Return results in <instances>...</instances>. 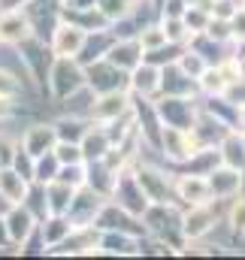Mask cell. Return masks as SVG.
Returning a JSON list of instances; mask_svg holds the SVG:
<instances>
[{
  "mask_svg": "<svg viewBox=\"0 0 245 260\" xmlns=\"http://www.w3.org/2000/svg\"><path fill=\"white\" fill-rule=\"evenodd\" d=\"M145 236H155L161 242H167L173 248V254H179L185 248L182 236V209L176 203H148V209L139 215Z\"/></svg>",
  "mask_w": 245,
  "mask_h": 260,
  "instance_id": "1",
  "label": "cell"
},
{
  "mask_svg": "<svg viewBox=\"0 0 245 260\" xmlns=\"http://www.w3.org/2000/svg\"><path fill=\"white\" fill-rule=\"evenodd\" d=\"M82 85H85V70L76 58H55L52 61L49 76H46V88L58 103L64 97H70L73 91H79Z\"/></svg>",
  "mask_w": 245,
  "mask_h": 260,
  "instance_id": "2",
  "label": "cell"
},
{
  "mask_svg": "<svg viewBox=\"0 0 245 260\" xmlns=\"http://www.w3.org/2000/svg\"><path fill=\"white\" fill-rule=\"evenodd\" d=\"M15 52H18V58H21L24 73H27L40 88H46L49 67H52V61H55L49 43H46V40H37V37H27V40H21V43L15 46Z\"/></svg>",
  "mask_w": 245,
  "mask_h": 260,
  "instance_id": "3",
  "label": "cell"
},
{
  "mask_svg": "<svg viewBox=\"0 0 245 260\" xmlns=\"http://www.w3.org/2000/svg\"><path fill=\"white\" fill-rule=\"evenodd\" d=\"M109 200H112L115 206L127 209L130 215H142V212L148 209V197H145V191L139 188V182H136V176H133V164H127V167H121V170L115 173V185H112Z\"/></svg>",
  "mask_w": 245,
  "mask_h": 260,
  "instance_id": "4",
  "label": "cell"
},
{
  "mask_svg": "<svg viewBox=\"0 0 245 260\" xmlns=\"http://www.w3.org/2000/svg\"><path fill=\"white\" fill-rule=\"evenodd\" d=\"M155 109H158L161 127H179V130H191L197 112H200L194 97H155Z\"/></svg>",
  "mask_w": 245,
  "mask_h": 260,
  "instance_id": "5",
  "label": "cell"
},
{
  "mask_svg": "<svg viewBox=\"0 0 245 260\" xmlns=\"http://www.w3.org/2000/svg\"><path fill=\"white\" fill-rule=\"evenodd\" d=\"M133 176H136L139 188L145 191L148 203H176V194H173V176H167L161 167L133 164Z\"/></svg>",
  "mask_w": 245,
  "mask_h": 260,
  "instance_id": "6",
  "label": "cell"
},
{
  "mask_svg": "<svg viewBox=\"0 0 245 260\" xmlns=\"http://www.w3.org/2000/svg\"><path fill=\"white\" fill-rule=\"evenodd\" d=\"M85 85L94 94H109V91H127V73L121 67H115L112 61L100 58L94 64H85Z\"/></svg>",
  "mask_w": 245,
  "mask_h": 260,
  "instance_id": "7",
  "label": "cell"
},
{
  "mask_svg": "<svg viewBox=\"0 0 245 260\" xmlns=\"http://www.w3.org/2000/svg\"><path fill=\"white\" fill-rule=\"evenodd\" d=\"M94 227L97 230H121L130 236H145V227H142V218L139 215H130L127 209L115 206L112 200H103L97 218H94Z\"/></svg>",
  "mask_w": 245,
  "mask_h": 260,
  "instance_id": "8",
  "label": "cell"
},
{
  "mask_svg": "<svg viewBox=\"0 0 245 260\" xmlns=\"http://www.w3.org/2000/svg\"><path fill=\"white\" fill-rule=\"evenodd\" d=\"M103 200H106V197H100L97 191H91L88 185H79V188L73 191V200H70V206H67L64 215H67V221H70L73 227H94V218H97Z\"/></svg>",
  "mask_w": 245,
  "mask_h": 260,
  "instance_id": "9",
  "label": "cell"
},
{
  "mask_svg": "<svg viewBox=\"0 0 245 260\" xmlns=\"http://www.w3.org/2000/svg\"><path fill=\"white\" fill-rule=\"evenodd\" d=\"M215 224H218V212L212 209V203H197V206H185L182 209L185 242H200Z\"/></svg>",
  "mask_w": 245,
  "mask_h": 260,
  "instance_id": "10",
  "label": "cell"
},
{
  "mask_svg": "<svg viewBox=\"0 0 245 260\" xmlns=\"http://www.w3.org/2000/svg\"><path fill=\"white\" fill-rule=\"evenodd\" d=\"M46 254H58V257L97 254V227H73L58 245L46 248Z\"/></svg>",
  "mask_w": 245,
  "mask_h": 260,
  "instance_id": "11",
  "label": "cell"
},
{
  "mask_svg": "<svg viewBox=\"0 0 245 260\" xmlns=\"http://www.w3.org/2000/svg\"><path fill=\"white\" fill-rule=\"evenodd\" d=\"M200 94L197 79H191L179 64L161 67V79H158V97H194Z\"/></svg>",
  "mask_w": 245,
  "mask_h": 260,
  "instance_id": "12",
  "label": "cell"
},
{
  "mask_svg": "<svg viewBox=\"0 0 245 260\" xmlns=\"http://www.w3.org/2000/svg\"><path fill=\"white\" fill-rule=\"evenodd\" d=\"M194 139L188 130H179V127H161V142H158V151L173 160V164H185L191 154H194Z\"/></svg>",
  "mask_w": 245,
  "mask_h": 260,
  "instance_id": "13",
  "label": "cell"
},
{
  "mask_svg": "<svg viewBox=\"0 0 245 260\" xmlns=\"http://www.w3.org/2000/svg\"><path fill=\"white\" fill-rule=\"evenodd\" d=\"M97 254L136 257L139 254V236H130L121 230H97Z\"/></svg>",
  "mask_w": 245,
  "mask_h": 260,
  "instance_id": "14",
  "label": "cell"
},
{
  "mask_svg": "<svg viewBox=\"0 0 245 260\" xmlns=\"http://www.w3.org/2000/svg\"><path fill=\"white\" fill-rule=\"evenodd\" d=\"M188 133H191V139H194L197 148H206V145H218V142L230 133V127H227L224 121H218L215 115H209L206 109H200Z\"/></svg>",
  "mask_w": 245,
  "mask_h": 260,
  "instance_id": "15",
  "label": "cell"
},
{
  "mask_svg": "<svg viewBox=\"0 0 245 260\" xmlns=\"http://www.w3.org/2000/svg\"><path fill=\"white\" fill-rule=\"evenodd\" d=\"M124 112H130V91H109V94H97L94 103H91V121H112Z\"/></svg>",
  "mask_w": 245,
  "mask_h": 260,
  "instance_id": "16",
  "label": "cell"
},
{
  "mask_svg": "<svg viewBox=\"0 0 245 260\" xmlns=\"http://www.w3.org/2000/svg\"><path fill=\"white\" fill-rule=\"evenodd\" d=\"M173 194L182 200V206H197V203H212L206 176H194V173H179L173 179Z\"/></svg>",
  "mask_w": 245,
  "mask_h": 260,
  "instance_id": "17",
  "label": "cell"
},
{
  "mask_svg": "<svg viewBox=\"0 0 245 260\" xmlns=\"http://www.w3.org/2000/svg\"><path fill=\"white\" fill-rule=\"evenodd\" d=\"M3 224H6V233H9L12 248H18V245L37 230V218H34L21 203H12V206L3 212Z\"/></svg>",
  "mask_w": 245,
  "mask_h": 260,
  "instance_id": "18",
  "label": "cell"
},
{
  "mask_svg": "<svg viewBox=\"0 0 245 260\" xmlns=\"http://www.w3.org/2000/svg\"><path fill=\"white\" fill-rule=\"evenodd\" d=\"M85 34H88V30H82V27H76V24H70V21H58V27H55L52 37H49L52 55H55V58H76V52H79Z\"/></svg>",
  "mask_w": 245,
  "mask_h": 260,
  "instance_id": "19",
  "label": "cell"
},
{
  "mask_svg": "<svg viewBox=\"0 0 245 260\" xmlns=\"http://www.w3.org/2000/svg\"><path fill=\"white\" fill-rule=\"evenodd\" d=\"M206 185H209L212 200H233L239 194V170L218 164L212 173H206Z\"/></svg>",
  "mask_w": 245,
  "mask_h": 260,
  "instance_id": "20",
  "label": "cell"
},
{
  "mask_svg": "<svg viewBox=\"0 0 245 260\" xmlns=\"http://www.w3.org/2000/svg\"><path fill=\"white\" fill-rule=\"evenodd\" d=\"M158 79H161V70H158V67L139 61V64L127 73V91L136 94V97L155 100V97H158Z\"/></svg>",
  "mask_w": 245,
  "mask_h": 260,
  "instance_id": "21",
  "label": "cell"
},
{
  "mask_svg": "<svg viewBox=\"0 0 245 260\" xmlns=\"http://www.w3.org/2000/svg\"><path fill=\"white\" fill-rule=\"evenodd\" d=\"M112 43H115V37L109 34V27H103V30H88L85 40H82V46H79V52H76V61L82 67L94 64V61L106 58V52L112 49Z\"/></svg>",
  "mask_w": 245,
  "mask_h": 260,
  "instance_id": "22",
  "label": "cell"
},
{
  "mask_svg": "<svg viewBox=\"0 0 245 260\" xmlns=\"http://www.w3.org/2000/svg\"><path fill=\"white\" fill-rule=\"evenodd\" d=\"M79 148H82L85 164H88V160H103V157H106V151L112 148L106 127H103L100 121H91V127L85 130V136L79 139Z\"/></svg>",
  "mask_w": 245,
  "mask_h": 260,
  "instance_id": "23",
  "label": "cell"
},
{
  "mask_svg": "<svg viewBox=\"0 0 245 260\" xmlns=\"http://www.w3.org/2000/svg\"><path fill=\"white\" fill-rule=\"evenodd\" d=\"M209 115H215L218 121H224L230 130H242V109L236 103H230L224 94H206V103L200 106Z\"/></svg>",
  "mask_w": 245,
  "mask_h": 260,
  "instance_id": "24",
  "label": "cell"
},
{
  "mask_svg": "<svg viewBox=\"0 0 245 260\" xmlns=\"http://www.w3.org/2000/svg\"><path fill=\"white\" fill-rule=\"evenodd\" d=\"M27 37H34V34H30V24H27V18H24L21 9L0 12V43L3 46H18Z\"/></svg>",
  "mask_w": 245,
  "mask_h": 260,
  "instance_id": "25",
  "label": "cell"
},
{
  "mask_svg": "<svg viewBox=\"0 0 245 260\" xmlns=\"http://www.w3.org/2000/svg\"><path fill=\"white\" fill-rule=\"evenodd\" d=\"M115 173H118V170H112L106 160H88V164H85V185H88L91 191H97L100 197L109 200L112 185H115Z\"/></svg>",
  "mask_w": 245,
  "mask_h": 260,
  "instance_id": "26",
  "label": "cell"
},
{
  "mask_svg": "<svg viewBox=\"0 0 245 260\" xmlns=\"http://www.w3.org/2000/svg\"><path fill=\"white\" fill-rule=\"evenodd\" d=\"M55 142H58V136H55V127H52V124H34V127L24 133L21 148H24L30 157H40V154L52 151Z\"/></svg>",
  "mask_w": 245,
  "mask_h": 260,
  "instance_id": "27",
  "label": "cell"
},
{
  "mask_svg": "<svg viewBox=\"0 0 245 260\" xmlns=\"http://www.w3.org/2000/svg\"><path fill=\"white\" fill-rule=\"evenodd\" d=\"M106 61H112L115 67H121L124 73H130L133 67L142 61V46L136 40H115L112 49L106 52Z\"/></svg>",
  "mask_w": 245,
  "mask_h": 260,
  "instance_id": "28",
  "label": "cell"
},
{
  "mask_svg": "<svg viewBox=\"0 0 245 260\" xmlns=\"http://www.w3.org/2000/svg\"><path fill=\"white\" fill-rule=\"evenodd\" d=\"M61 21H70V24H76L82 30H103V27H109V18L97 6H91V9H64L61 6Z\"/></svg>",
  "mask_w": 245,
  "mask_h": 260,
  "instance_id": "29",
  "label": "cell"
},
{
  "mask_svg": "<svg viewBox=\"0 0 245 260\" xmlns=\"http://www.w3.org/2000/svg\"><path fill=\"white\" fill-rule=\"evenodd\" d=\"M218 154H221V164H224V167L242 170L245 167V145H242L239 130H230V133L218 142Z\"/></svg>",
  "mask_w": 245,
  "mask_h": 260,
  "instance_id": "30",
  "label": "cell"
},
{
  "mask_svg": "<svg viewBox=\"0 0 245 260\" xmlns=\"http://www.w3.org/2000/svg\"><path fill=\"white\" fill-rule=\"evenodd\" d=\"M52 127H55V136H58L61 142H79V139L85 136V130L91 127V118H82V115H70V112H64L58 121H52Z\"/></svg>",
  "mask_w": 245,
  "mask_h": 260,
  "instance_id": "31",
  "label": "cell"
},
{
  "mask_svg": "<svg viewBox=\"0 0 245 260\" xmlns=\"http://www.w3.org/2000/svg\"><path fill=\"white\" fill-rule=\"evenodd\" d=\"M37 230H40V236H43V245L52 248V245H58L64 236L73 230V224L67 221V215H46V218L37 224Z\"/></svg>",
  "mask_w": 245,
  "mask_h": 260,
  "instance_id": "32",
  "label": "cell"
},
{
  "mask_svg": "<svg viewBox=\"0 0 245 260\" xmlns=\"http://www.w3.org/2000/svg\"><path fill=\"white\" fill-rule=\"evenodd\" d=\"M188 170L185 173H194V176H206L212 173L218 164H221V154H218V145H206V148H194V154L185 160Z\"/></svg>",
  "mask_w": 245,
  "mask_h": 260,
  "instance_id": "33",
  "label": "cell"
},
{
  "mask_svg": "<svg viewBox=\"0 0 245 260\" xmlns=\"http://www.w3.org/2000/svg\"><path fill=\"white\" fill-rule=\"evenodd\" d=\"M21 206L37 218V224L49 215V203H46V185L43 182H27V191L21 197Z\"/></svg>",
  "mask_w": 245,
  "mask_h": 260,
  "instance_id": "34",
  "label": "cell"
},
{
  "mask_svg": "<svg viewBox=\"0 0 245 260\" xmlns=\"http://www.w3.org/2000/svg\"><path fill=\"white\" fill-rule=\"evenodd\" d=\"M73 191L76 188H70V185H64V182H46V203H49V215H64L67 212V206H70V200H73Z\"/></svg>",
  "mask_w": 245,
  "mask_h": 260,
  "instance_id": "35",
  "label": "cell"
},
{
  "mask_svg": "<svg viewBox=\"0 0 245 260\" xmlns=\"http://www.w3.org/2000/svg\"><path fill=\"white\" fill-rule=\"evenodd\" d=\"M27 191V182L12 170V167H0V194L9 203H21V197Z\"/></svg>",
  "mask_w": 245,
  "mask_h": 260,
  "instance_id": "36",
  "label": "cell"
},
{
  "mask_svg": "<svg viewBox=\"0 0 245 260\" xmlns=\"http://www.w3.org/2000/svg\"><path fill=\"white\" fill-rule=\"evenodd\" d=\"M185 43H164V46H158V49H148V52H142V61L151 67H167V64H176L179 61V55H182Z\"/></svg>",
  "mask_w": 245,
  "mask_h": 260,
  "instance_id": "37",
  "label": "cell"
},
{
  "mask_svg": "<svg viewBox=\"0 0 245 260\" xmlns=\"http://www.w3.org/2000/svg\"><path fill=\"white\" fill-rule=\"evenodd\" d=\"M94 97H97V94H94L88 85H82L79 91H73L70 97H64L61 103L67 106L70 115H82V118H88V115H91V103H94Z\"/></svg>",
  "mask_w": 245,
  "mask_h": 260,
  "instance_id": "38",
  "label": "cell"
},
{
  "mask_svg": "<svg viewBox=\"0 0 245 260\" xmlns=\"http://www.w3.org/2000/svg\"><path fill=\"white\" fill-rule=\"evenodd\" d=\"M58 167H61V160L55 157V151H46V154H40V157H34V182H55V176H58Z\"/></svg>",
  "mask_w": 245,
  "mask_h": 260,
  "instance_id": "39",
  "label": "cell"
},
{
  "mask_svg": "<svg viewBox=\"0 0 245 260\" xmlns=\"http://www.w3.org/2000/svg\"><path fill=\"white\" fill-rule=\"evenodd\" d=\"M136 43L142 46V52L164 46V43H167V37H164V27H161V21H151V24H145V27L139 30V37H136Z\"/></svg>",
  "mask_w": 245,
  "mask_h": 260,
  "instance_id": "40",
  "label": "cell"
},
{
  "mask_svg": "<svg viewBox=\"0 0 245 260\" xmlns=\"http://www.w3.org/2000/svg\"><path fill=\"white\" fill-rule=\"evenodd\" d=\"M9 167H12V170H15L24 182H34V157L21 148V142L12 148V160H9Z\"/></svg>",
  "mask_w": 245,
  "mask_h": 260,
  "instance_id": "41",
  "label": "cell"
},
{
  "mask_svg": "<svg viewBox=\"0 0 245 260\" xmlns=\"http://www.w3.org/2000/svg\"><path fill=\"white\" fill-rule=\"evenodd\" d=\"M0 97H9V100L21 97V76L3 64H0Z\"/></svg>",
  "mask_w": 245,
  "mask_h": 260,
  "instance_id": "42",
  "label": "cell"
},
{
  "mask_svg": "<svg viewBox=\"0 0 245 260\" xmlns=\"http://www.w3.org/2000/svg\"><path fill=\"white\" fill-rule=\"evenodd\" d=\"M55 179H58V182H64V185H70V188L85 185V160H79V164H61Z\"/></svg>",
  "mask_w": 245,
  "mask_h": 260,
  "instance_id": "43",
  "label": "cell"
},
{
  "mask_svg": "<svg viewBox=\"0 0 245 260\" xmlns=\"http://www.w3.org/2000/svg\"><path fill=\"white\" fill-rule=\"evenodd\" d=\"M197 85H200V91H203V94H221V91H224L221 70H218V67H206V70L200 73Z\"/></svg>",
  "mask_w": 245,
  "mask_h": 260,
  "instance_id": "44",
  "label": "cell"
},
{
  "mask_svg": "<svg viewBox=\"0 0 245 260\" xmlns=\"http://www.w3.org/2000/svg\"><path fill=\"white\" fill-rule=\"evenodd\" d=\"M209 18H212V15H209L206 9H200V6H194V3H191V6L185 9V15H182L185 27H188L191 34H200V30H206V24H209Z\"/></svg>",
  "mask_w": 245,
  "mask_h": 260,
  "instance_id": "45",
  "label": "cell"
},
{
  "mask_svg": "<svg viewBox=\"0 0 245 260\" xmlns=\"http://www.w3.org/2000/svg\"><path fill=\"white\" fill-rule=\"evenodd\" d=\"M176 64L182 67V70L188 73V76H191V79H200V73L209 67L206 61H203V58H200V55H197V52H191L188 46L182 49V55H179V61H176Z\"/></svg>",
  "mask_w": 245,
  "mask_h": 260,
  "instance_id": "46",
  "label": "cell"
},
{
  "mask_svg": "<svg viewBox=\"0 0 245 260\" xmlns=\"http://www.w3.org/2000/svg\"><path fill=\"white\" fill-rule=\"evenodd\" d=\"M161 27H164L167 43H188V37H191L182 18H161Z\"/></svg>",
  "mask_w": 245,
  "mask_h": 260,
  "instance_id": "47",
  "label": "cell"
},
{
  "mask_svg": "<svg viewBox=\"0 0 245 260\" xmlns=\"http://www.w3.org/2000/svg\"><path fill=\"white\" fill-rule=\"evenodd\" d=\"M133 3H136V0H97V9H100L109 21H115V18H121V15H127V12L133 9Z\"/></svg>",
  "mask_w": 245,
  "mask_h": 260,
  "instance_id": "48",
  "label": "cell"
},
{
  "mask_svg": "<svg viewBox=\"0 0 245 260\" xmlns=\"http://www.w3.org/2000/svg\"><path fill=\"white\" fill-rule=\"evenodd\" d=\"M52 151H55V157H58L61 164H79V160H85V157H82L79 142H61V139H58Z\"/></svg>",
  "mask_w": 245,
  "mask_h": 260,
  "instance_id": "49",
  "label": "cell"
},
{
  "mask_svg": "<svg viewBox=\"0 0 245 260\" xmlns=\"http://www.w3.org/2000/svg\"><path fill=\"white\" fill-rule=\"evenodd\" d=\"M206 37H212V40H218V43H233V34H230V21H224V18H209V24H206V30H203Z\"/></svg>",
  "mask_w": 245,
  "mask_h": 260,
  "instance_id": "50",
  "label": "cell"
},
{
  "mask_svg": "<svg viewBox=\"0 0 245 260\" xmlns=\"http://www.w3.org/2000/svg\"><path fill=\"white\" fill-rule=\"evenodd\" d=\"M239 200H233V206H230V227H233V233L236 236H245V194H236Z\"/></svg>",
  "mask_w": 245,
  "mask_h": 260,
  "instance_id": "51",
  "label": "cell"
},
{
  "mask_svg": "<svg viewBox=\"0 0 245 260\" xmlns=\"http://www.w3.org/2000/svg\"><path fill=\"white\" fill-rule=\"evenodd\" d=\"M188 6H191L188 0H164L158 6V18H182Z\"/></svg>",
  "mask_w": 245,
  "mask_h": 260,
  "instance_id": "52",
  "label": "cell"
},
{
  "mask_svg": "<svg viewBox=\"0 0 245 260\" xmlns=\"http://www.w3.org/2000/svg\"><path fill=\"white\" fill-rule=\"evenodd\" d=\"M221 94H224L230 103H236V106L242 109V106H245V79H236V82H230V85H227Z\"/></svg>",
  "mask_w": 245,
  "mask_h": 260,
  "instance_id": "53",
  "label": "cell"
},
{
  "mask_svg": "<svg viewBox=\"0 0 245 260\" xmlns=\"http://www.w3.org/2000/svg\"><path fill=\"white\" fill-rule=\"evenodd\" d=\"M227 21H230V34H233V40H245V6H236V12H233Z\"/></svg>",
  "mask_w": 245,
  "mask_h": 260,
  "instance_id": "54",
  "label": "cell"
},
{
  "mask_svg": "<svg viewBox=\"0 0 245 260\" xmlns=\"http://www.w3.org/2000/svg\"><path fill=\"white\" fill-rule=\"evenodd\" d=\"M236 6H239V0H215L212 3V18H230L233 12H236Z\"/></svg>",
  "mask_w": 245,
  "mask_h": 260,
  "instance_id": "55",
  "label": "cell"
},
{
  "mask_svg": "<svg viewBox=\"0 0 245 260\" xmlns=\"http://www.w3.org/2000/svg\"><path fill=\"white\" fill-rule=\"evenodd\" d=\"M12 148H15V142L0 139V167H9V160H12Z\"/></svg>",
  "mask_w": 245,
  "mask_h": 260,
  "instance_id": "56",
  "label": "cell"
},
{
  "mask_svg": "<svg viewBox=\"0 0 245 260\" xmlns=\"http://www.w3.org/2000/svg\"><path fill=\"white\" fill-rule=\"evenodd\" d=\"M30 0H0V12H15V9H24Z\"/></svg>",
  "mask_w": 245,
  "mask_h": 260,
  "instance_id": "57",
  "label": "cell"
},
{
  "mask_svg": "<svg viewBox=\"0 0 245 260\" xmlns=\"http://www.w3.org/2000/svg\"><path fill=\"white\" fill-rule=\"evenodd\" d=\"M12 115H15L12 100H9V97H0V121H3V118H12Z\"/></svg>",
  "mask_w": 245,
  "mask_h": 260,
  "instance_id": "58",
  "label": "cell"
},
{
  "mask_svg": "<svg viewBox=\"0 0 245 260\" xmlns=\"http://www.w3.org/2000/svg\"><path fill=\"white\" fill-rule=\"evenodd\" d=\"M0 248H12L9 233H6V224H3V215H0Z\"/></svg>",
  "mask_w": 245,
  "mask_h": 260,
  "instance_id": "59",
  "label": "cell"
},
{
  "mask_svg": "<svg viewBox=\"0 0 245 260\" xmlns=\"http://www.w3.org/2000/svg\"><path fill=\"white\" fill-rule=\"evenodd\" d=\"M239 194H245V167L239 170Z\"/></svg>",
  "mask_w": 245,
  "mask_h": 260,
  "instance_id": "60",
  "label": "cell"
},
{
  "mask_svg": "<svg viewBox=\"0 0 245 260\" xmlns=\"http://www.w3.org/2000/svg\"><path fill=\"white\" fill-rule=\"evenodd\" d=\"M242 6H245V0H242Z\"/></svg>",
  "mask_w": 245,
  "mask_h": 260,
  "instance_id": "61",
  "label": "cell"
}]
</instances>
